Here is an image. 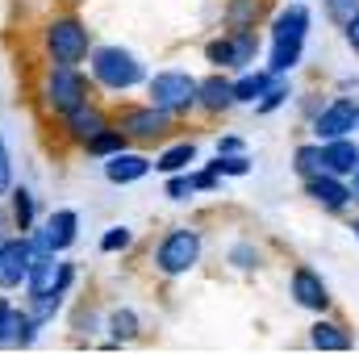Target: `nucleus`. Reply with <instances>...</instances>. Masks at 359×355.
Returning a JSON list of instances; mask_svg holds the SVG:
<instances>
[{
    "instance_id": "obj_1",
    "label": "nucleus",
    "mask_w": 359,
    "mask_h": 355,
    "mask_svg": "<svg viewBox=\"0 0 359 355\" xmlns=\"http://www.w3.org/2000/svg\"><path fill=\"white\" fill-rule=\"evenodd\" d=\"M305 34H309V8H305V4H288V8L271 21V59H268L271 76H288V72L301 63Z\"/></svg>"
},
{
    "instance_id": "obj_2",
    "label": "nucleus",
    "mask_w": 359,
    "mask_h": 355,
    "mask_svg": "<svg viewBox=\"0 0 359 355\" xmlns=\"http://www.w3.org/2000/svg\"><path fill=\"white\" fill-rule=\"evenodd\" d=\"M42 42H46V55H50L55 63L76 67V63H84V59H88L92 34H88V25H84L80 17H55V21L46 25Z\"/></svg>"
},
{
    "instance_id": "obj_3",
    "label": "nucleus",
    "mask_w": 359,
    "mask_h": 355,
    "mask_svg": "<svg viewBox=\"0 0 359 355\" xmlns=\"http://www.w3.org/2000/svg\"><path fill=\"white\" fill-rule=\"evenodd\" d=\"M92 80L109 92H126L134 84H142V63L121 46H100L92 55Z\"/></svg>"
},
{
    "instance_id": "obj_4",
    "label": "nucleus",
    "mask_w": 359,
    "mask_h": 355,
    "mask_svg": "<svg viewBox=\"0 0 359 355\" xmlns=\"http://www.w3.org/2000/svg\"><path fill=\"white\" fill-rule=\"evenodd\" d=\"M42 96H46V105H50L55 113H72L76 105L88 100V76H84L80 67L55 63L50 76H46V84H42Z\"/></svg>"
},
{
    "instance_id": "obj_5",
    "label": "nucleus",
    "mask_w": 359,
    "mask_h": 355,
    "mask_svg": "<svg viewBox=\"0 0 359 355\" xmlns=\"http://www.w3.org/2000/svg\"><path fill=\"white\" fill-rule=\"evenodd\" d=\"M151 105L155 109H163V113H188L192 105H196V80L188 76V72H159V76H151Z\"/></svg>"
},
{
    "instance_id": "obj_6",
    "label": "nucleus",
    "mask_w": 359,
    "mask_h": 355,
    "mask_svg": "<svg viewBox=\"0 0 359 355\" xmlns=\"http://www.w3.org/2000/svg\"><path fill=\"white\" fill-rule=\"evenodd\" d=\"M201 260V234L196 230H188V226H180L172 230L163 243H159V251H155V264L163 276H184V272H192Z\"/></svg>"
},
{
    "instance_id": "obj_7",
    "label": "nucleus",
    "mask_w": 359,
    "mask_h": 355,
    "mask_svg": "<svg viewBox=\"0 0 359 355\" xmlns=\"http://www.w3.org/2000/svg\"><path fill=\"white\" fill-rule=\"evenodd\" d=\"M355 113H359V105H355V100H347V96H339V100L322 105V109L313 113V138H318V142L351 138V130H355Z\"/></svg>"
},
{
    "instance_id": "obj_8",
    "label": "nucleus",
    "mask_w": 359,
    "mask_h": 355,
    "mask_svg": "<svg viewBox=\"0 0 359 355\" xmlns=\"http://www.w3.org/2000/svg\"><path fill=\"white\" fill-rule=\"evenodd\" d=\"M72 280H76L72 264H59L55 251H34V264H29V276H25L29 297H42L50 288H72Z\"/></svg>"
},
{
    "instance_id": "obj_9",
    "label": "nucleus",
    "mask_w": 359,
    "mask_h": 355,
    "mask_svg": "<svg viewBox=\"0 0 359 355\" xmlns=\"http://www.w3.org/2000/svg\"><path fill=\"white\" fill-rule=\"evenodd\" d=\"M34 264V239H4L0 243V288H21Z\"/></svg>"
},
{
    "instance_id": "obj_10",
    "label": "nucleus",
    "mask_w": 359,
    "mask_h": 355,
    "mask_svg": "<svg viewBox=\"0 0 359 355\" xmlns=\"http://www.w3.org/2000/svg\"><path fill=\"white\" fill-rule=\"evenodd\" d=\"M172 126V113L147 105V109H126L121 113V134L126 138H138V142H151V138H163Z\"/></svg>"
},
{
    "instance_id": "obj_11",
    "label": "nucleus",
    "mask_w": 359,
    "mask_h": 355,
    "mask_svg": "<svg viewBox=\"0 0 359 355\" xmlns=\"http://www.w3.org/2000/svg\"><path fill=\"white\" fill-rule=\"evenodd\" d=\"M76 230H80V217H76V209H55L50 213V222H46V230L42 234H34V251H67L72 243H76Z\"/></svg>"
},
{
    "instance_id": "obj_12",
    "label": "nucleus",
    "mask_w": 359,
    "mask_h": 355,
    "mask_svg": "<svg viewBox=\"0 0 359 355\" xmlns=\"http://www.w3.org/2000/svg\"><path fill=\"white\" fill-rule=\"evenodd\" d=\"M34 335H38L34 318H29L25 309H17L13 301L0 297V351H8V347H29Z\"/></svg>"
},
{
    "instance_id": "obj_13",
    "label": "nucleus",
    "mask_w": 359,
    "mask_h": 355,
    "mask_svg": "<svg viewBox=\"0 0 359 355\" xmlns=\"http://www.w3.org/2000/svg\"><path fill=\"white\" fill-rule=\"evenodd\" d=\"M305 196L330 213H343L351 205V188L343 184V176H330V172H318V176L305 180Z\"/></svg>"
},
{
    "instance_id": "obj_14",
    "label": "nucleus",
    "mask_w": 359,
    "mask_h": 355,
    "mask_svg": "<svg viewBox=\"0 0 359 355\" xmlns=\"http://www.w3.org/2000/svg\"><path fill=\"white\" fill-rule=\"evenodd\" d=\"M292 301H297L301 309L322 314V309L330 305V288H326V280H322L313 267H292Z\"/></svg>"
},
{
    "instance_id": "obj_15",
    "label": "nucleus",
    "mask_w": 359,
    "mask_h": 355,
    "mask_svg": "<svg viewBox=\"0 0 359 355\" xmlns=\"http://www.w3.org/2000/svg\"><path fill=\"white\" fill-rule=\"evenodd\" d=\"M63 121H67V134L76 138V142H88V138H96L100 130H109V117L96 109V105H76L72 113H63Z\"/></svg>"
},
{
    "instance_id": "obj_16",
    "label": "nucleus",
    "mask_w": 359,
    "mask_h": 355,
    "mask_svg": "<svg viewBox=\"0 0 359 355\" xmlns=\"http://www.w3.org/2000/svg\"><path fill=\"white\" fill-rule=\"evenodd\" d=\"M196 105L209 113H226L234 105V80H226L222 72H213L209 80H196Z\"/></svg>"
},
{
    "instance_id": "obj_17",
    "label": "nucleus",
    "mask_w": 359,
    "mask_h": 355,
    "mask_svg": "<svg viewBox=\"0 0 359 355\" xmlns=\"http://www.w3.org/2000/svg\"><path fill=\"white\" fill-rule=\"evenodd\" d=\"M147 172H151V159L138 155V151H117V155L104 159V176L113 180V184H134V180H142Z\"/></svg>"
},
{
    "instance_id": "obj_18",
    "label": "nucleus",
    "mask_w": 359,
    "mask_h": 355,
    "mask_svg": "<svg viewBox=\"0 0 359 355\" xmlns=\"http://www.w3.org/2000/svg\"><path fill=\"white\" fill-rule=\"evenodd\" d=\"M322 159H326V172L330 176H351L359 163V147L351 138H334V142H322Z\"/></svg>"
},
{
    "instance_id": "obj_19",
    "label": "nucleus",
    "mask_w": 359,
    "mask_h": 355,
    "mask_svg": "<svg viewBox=\"0 0 359 355\" xmlns=\"http://www.w3.org/2000/svg\"><path fill=\"white\" fill-rule=\"evenodd\" d=\"M271 80H276L271 72H243V76L234 80V105H255V100L268 92Z\"/></svg>"
},
{
    "instance_id": "obj_20",
    "label": "nucleus",
    "mask_w": 359,
    "mask_h": 355,
    "mask_svg": "<svg viewBox=\"0 0 359 355\" xmlns=\"http://www.w3.org/2000/svg\"><path fill=\"white\" fill-rule=\"evenodd\" d=\"M309 343H313L318 351H347V347H351V335H347L339 322H318V326L309 330Z\"/></svg>"
},
{
    "instance_id": "obj_21",
    "label": "nucleus",
    "mask_w": 359,
    "mask_h": 355,
    "mask_svg": "<svg viewBox=\"0 0 359 355\" xmlns=\"http://www.w3.org/2000/svg\"><path fill=\"white\" fill-rule=\"evenodd\" d=\"M188 163H196V147H192V142H176V147H168V151L155 159V168H159L163 176L188 172Z\"/></svg>"
},
{
    "instance_id": "obj_22",
    "label": "nucleus",
    "mask_w": 359,
    "mask_h": 355,
    "mask_svg": "<svg viewBox=\"0 0 359 355\" xmlns=\"http://www.w3.org/2000/svg\"><path fill=\"white\" fill-rule=\"evenodd\" d=\"M63 297H67V288H50V293H42V297H29V318H34V326H46L55 314H59V305H63Z\"/></svg>"
},
{
    "instance_id": "obj_23",
    "label": "nucleus",
    "mask_w": 359,
    "mask_h": 355,
    "mask_svg": "<svg viewBox=\"0 0 359 355\" xmlns=\"http://www.w3.org/2000/svg\"><path fill=\"white\" fill-rule=\"evenodd\" d=\"M130 147V138L121 134V130H100L96 138L84 142V151H88L92 159H109V155H117V151H126Z\"/></svg>"
},
{
    "instance_id": "obj_24",
    "label": "nucleus",
    "mask_w": 359,
    "mask_h": 355,
    "mask_svg": "<svg viewBox=\"0 0 359 355\" xmlns=\"http://www.w3.org/2000/svg\"><path fill=\"white\" fill-rule=\"evenodd\" d=\"M255 21H259V0H230V8H226V25H230V34H238V29H255Z\"/></svg>"
},
{
    "instance_id": "obj_25",
    "label": "nucleus",
    "mask_w": 359,
    "mask_h": 355,
    "mask_svg": "<svg viewBox=\"0 0 359 355\" xmlns=\"http://www.w3.org/2000/svg\"><path fill=\"white\" fill-rule=\"evenodd\" d=\"M297 172L309 180L318 176V172H326V159H322V142H305V147H297Z\"/></svg>"
},
{
    "instance_id": "obj_26",
    "label": "nucleus",
    "mask_w": 359,
    "mask_h": 355,
    "mask_svg": "<svg viewBox=\"0 0 359 355\" xmlns=\"http://www.w3.org/2000/svg\"><path fill=\"white\" fill-rule=\"evenodd\" d=\"M109 335H113V343L134 339V335H138V314H134V309H117V314L109 318Z\"/></svg>"
},
{
    "instance_id": "obj_27",
    "label": "nucleus",
    "mask_w": 359,
    "mask_h": 355,
    "mask_svg": "<svg viewBox=\"0 0 359 355\" xmlns=\"http://www.w3.org/2000/svg\"><path fill=\"white\" fill-rule=\"evenodd\" d=\"M13 222H17V230L25 234V230H34V196L25 192V188H17L13 192Z\"/></svg>"
},
{
    "instance_id": "obj_28",
    "label": "nucleus",
    "mask_w": 359,
    "mask_h": 355,
    "mask_svg": "<svg viewBox=\"0 0 359 355\" xmlns=\"http://www.w3.org/2000/svg\"><path fill=\"white\" fill-rule=\"evenodd\" d=\"M205 59L213 63V67H234V38L226 34V38H213L209 46H205Z\"/></svg>"
},
{
    "instance_id": "obj_29",
    "label": "nucleus",
    "mask_w": 359,
    "mask_h": 355,
    "mask_svg": "<svg viewBox=\"0 0 359 355\" xmlns=\"http://www.w3.org/2000/svg\"><path fill=\"white\" fill-rule=\"evenodd\" d=\"M209 168H213L217 176H247V172H251V159L238 151V155H217Z\"/></svg>"
},
{
    "instance_id": "obj_30",
    "label": "nucleus",
    "mask_w": 359,
    "mask_h": 355,
    "mask_svg": "<svg viewBox=\"0 0 359 355\" xmlns=\"http://www.w3.org/2000/svg\"><path fill=\"white\" fill-rule=\"evenodd\" d=\"M284 100H288V84H280V76H276V80L268 84V92L255 100V113H271V109H280Z\"/></svg>"
},
{
    "instance_id": "obj_31",
    "label": "nucleus",
    "mask_w": 359,
    "mask_h": 355,
    "mask_svg": "<svg viewBox=\"0 0 359 355\" xmlns=\"http://www.w3.org/2000/svg\"><path fill=\"white\" fill-rule=\"evenodd\" d=\"M322 4H326V17H330L334 25H347L359 13V0H322Z\"/></svg>"
},
{
    "instance_id": "obj_32",
    "label": "nucleus",
    "mask_w": 359,
    "mask_h": 355,
    "mask_svg": "<svg viewBox=\"0 0 359 355\" xmlns=\"http://www.w3.org/2000/svg\"><path fill=\"white\" fill-rule=\"evenodd\" d=\"M130 243H134V230H130V226H113V230L100 239V251H126Z\"/></svg>"
},
{
    "instance_id": "obj_33",
    "label": "nucleus",
    "mask_w": 359,
    "mask_h": 355,
    "mask_svg": "<svg viewBox=\"0 0 359 355\" xmlns=\"http://www.w3.org/2000/svg\"><path fill=\"white\" fill-rule=\"evenodd\" d=\"M230 264L243 267V272H251V267H259V251H255L251 243H238V247L230 251Z\"/></svg>"
},
{
    "instance_id": "obj_34",
    "label": "nucleus",
    "mask_w": 359,
    "mask_h": 355,
    "mask_svg": "<svg viewBox=\"0 0 359 355\" xmlns=\"http://www.w3.org/2000/svg\"><path fill=\"white\" fill-rule=\"evenodd\" d=\"M168 196H172V201H188V196H192V180H188V172L168 176Z\"/></svg>"
},
{
    "instance_id": "obj_35",
    "label": "nucleus",
    "mask_w": 359,
    "mask_h": 355,
    "mask_svg": "<svg viewBox=\"0 0 359 355\" xmlns=\"http://www.w3.org/2000/svg\"><path fill=\"white\" fill-rule=\"evenodd\" d=\"M192 192H213V188H217V172H213V168H205V172H192Z\"/></svg>"
},
{
    "instance_id": "obj_36",
    "label": "nucleus",
    "mask_w": 359,
    "mask_h": 355,
    "mask_svg": "<svg viewBox=\"0 0 359 355\" xmlns=\"http://www.w3.org/2000/svg\"><path fill=\"white\" fill-rule=\"evenodd\" d=\"M8 184H13V163H8V147L0 138V192H8Z\"/></svg>"
},
{
    "instance_id": "obj_37",
    "label": "nucleus",
    "mask_w": 359,
    "mask_h": 355,
    "mask_svg": "<svg viewBox=\"0 0 359 355\" xmlns=\"http://www.w3.org/2000/svg\"><path fill=\"white\" fill-rule=\"evenodd\" d=\"M343 38H347V46H351V51L359 55V13L351 17V21H347V25H343Z\"/></svg>"
},
{
    "instance_id": "obj_38",
    "label": "nucleus",
    "mask_w": 359,
    "mask_h": 355,
    "mask_svg": "<svg viewBox=\"0 0 359 355\" xmlns=\"http://www.w3.org/2000/svg\"><path fill=\"white\" fill-rule=\"evenodd\" d=\"M238 151H243V138H234V134H226L217 142V155H238Z\"/></svg>"
},
{
    "instance_id": "obj_39",
    "label": "nucleus",
    "mask_w": 359,
    "mask_h": 355,
    "mask_svg": "<svg viewBox=\"0 0 359 355\" xmlns=\"http://www.w3.org/2000/svg\"><path fill=\"white\" fill-rule=\"evenodd\" d=\"M347 188H351V201H359V163H355V172H351V184Z\"/></svg>"
},
{
    "instance_id": "obj_40",
    "label": "nucleus",
    "mask_w": 359,
    "mask_h": 355,
    "mask_svg": "<svg viewBox=\"0 0 359 355\" xmlns=\"http://www.w3.org/2000/svg\"><path fill=\"white\" fill-rule=\"evenodd\" d=\"M351 230H355V239H359V217H355V222H351Z\"/></svg>"
},
{
    "instance_id": "obj_41",
    "label": "nucleus",
    "mask_w": 359,
    "mask_h": 355,
    "mask_svg": "<svg viewBox=\"0 0 359 355\" xmlns=\"http://www.w3.org/2000/svg\"><path fill=\"white\" fill-rule=\"evenodd\" d=\"M355 130H359V113H355Z\"/></svg>"
}]
</instances>
